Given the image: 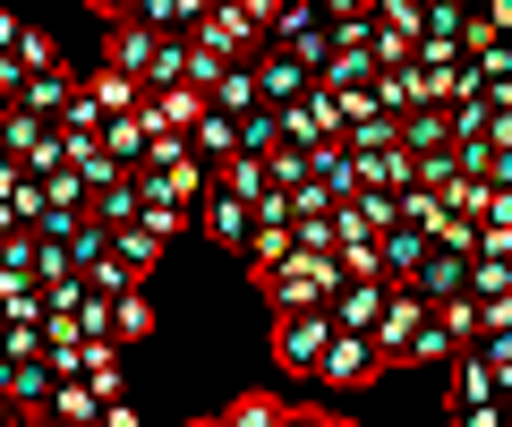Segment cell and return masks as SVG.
<instances>
[{"label":"cell","instance_id":"obj_41","mask_svg":"<svg viewBox=\"0 0 512 427\" xmlns=\"http://www.w3.org/2000/svg\"><path fill=\"white\" fill-rule=\"evenodd\" d=\"M0 427H26V419H18V410H9V419H0Z\"/></svg>","mask_w":512,"mask_h":427},{"label":"cell","instance_id":"obj_13","mask_svg":"<svg viewBox=\"0 0 512 427\" xmlns=\"http://www.w3.org/2000/svg\"><path fill=\"white\" fill-rule=\"evenodd\" d=\"M137 214H146V171H128V180H111L94 197V223L103 231H137Z\"/></svg>","mask_w":512,"mask_h":427},{"label":"cell","instance_id":"obj_8","mask_svg":"<svg viewBox=\"0 0 512 427\" xmlns=\"http://www.w3.org/2000/svg\"><path fill=\"white\" fill-rule=\"evenodd\" d=\"M146 120H154V137H197L205 94H197V86H154V94H146Z\"/></svg>","mask_w":512,"mask_h":427},{"label":"cell","instance_id":"obj_14","mask_svg":"<svg viewBox=\"0 0 512 427\" xmlns=\"http://www.w3.org/2000/svg\"><path fill=\"white\" fill-rule=\"evenodd\" d=\"M77 86H86V103L103 120H128V112H146V86H128L120 69H94V77H77Z\"/></svg>","mask_w":512,"mask_h":427},{"label":"cell","instance_id":"obj_6","mask_svg":"<svg viewBox=\"0 0 512 427\" xmlns=\"http://www.w3.org/2000/svg\"><path fill=\"white\" fill-rule=\"evenodd\" d=\"M316 376H325V385H342V393H359V385H384L393 368L376 359V342H359V334H333V351H325V368H316Z\"/></svg>","mask_w":512,"mask_h":427},{"label":"cell","instance_id":"obj_5","mask_svg":"<svg viewBox=\"0 0 512 427\" xmlns=\"http://www.w3.org/2000/svg\"><path fill=\"white\" fill-rule=\"evenodd\" d=\"M248 69H256V94H265V112H291V103H308V94H316V69H308V60H291L282 43H265Z\"/></svg>","mask_w":512,"mask_h":427},{"label":"cell","instance_id":"obj_17","mask_svg":"<svg viewBox=\"0 0 512 427\" xmlns=\"http://www.w3.org/2000/svg\"><path fill=\"white\" fill-rule=\"evenodd\" d=\"M205 103H214L222 120H248V112H265V94H256V69H248V60H239V69H222Z\"/></svg>","mask_w":512,"mask_h":427},{"label":"cell","instance_id":"obj_11","mask_svg":"<svg viewBox=\"0 0 512 427\" xmlns=\"http://www.w3.org/2000/svg\"><path fill=\"white\" fill-rule=\"evenodd\" d=\"M205 231H214V240L231 248V257H248V248H256V214H248L239 197H222V188L205 197Z\"/></svg>","mask_w":512,"mask_h":427},{"label":"cell","instance_id":"obj_29","mask_svg":"<svg viewBox=\"0 0 512 427\" xmlns=\"http://www.w3.org/2000/svg\"><path fill=\"white\" fill-rule=\"evenodd\" d=\"M470 299H512V257H470Z\"/></svg>","mask_w":512,"mask_h":427},{"label":"cell","instance_id":"obj_40","mask_svg":"<svg viewBox=\"0 0 512 427\" xmlns=\"http://www.w3.org/2000/svg\"><path fill=\"white\" fill-rule=\"evenodd\" d=\"M26 427H60V419H52V410H35V419H26Z\"/></svg>","mask_w":512,"mask_h":427},{"label":"cell","instance_id":"obj_36","mask_svg":"<svg viewBox=\"0 0 512 427\" xmlns=\"http://www.w3.org/2000/svg\"><path fill=\"white\" fill-rule=\"evenodd\" d=\"M478 18H487L495 35H512V0H478Z\"/></svg>","mask_w":512,"mask_h":427},{"label":"cell","instance_id":"obj_12","mask_svg":"<svg viewBox=\"0 0 512 427\" xmlns=\"http://www.w3.org/2000/svg\"><path fill=\"white\" fill-rule=\"evenodd\" d=\"M419 299H427V308H444V299H470V257L436 248V257L419 265Z\"/></svg>","mask_w":512,"mask_h":427},{"label":"cell","instance_id":"obj_2","mask_svg":"<svg viewBox=\"0 0 512 427\" xmlns=\"http://www.w3.org/2000/svg\"><path fill=\"white\" fill-rule=\"evenodd\" d=\"M103 18H111V52H103V69H120L128 86H154V69H163V35H154V26H137L120 0H111Z\"/></svg>","mask_w":512,"mask_h":427},{"label":"cell","instance_id":"obj_34","mask_svg":"<svg viewBox=\"0 0 512 427\" xmlns=\"http://www.w3.org/2000/svg\"><path fill=\"white\" fill-rule=\"evenodd\" d=\"M427 35H444V43H470V9H444V0H427Z\"/></svg>","mask_w":512,"mask_h":427},{"label":"cell","instance_id":"obj_35","mask_svg":"<svg viewBox=\"0 0 512 427\" xmlns=\"http://www.w3.org/2000/svg\"><path fill=\"white\" fill-rule=\"evenodd\" d=\"M444 419H453V427H504V402H495V410H444Z\"/></svg>","mask_w":512,"mask_h":427},{"label":"cell","instance_id":"obj_39","mask_svg":"<svg viewBox=\"0 0 512 427\" xmlns=\"http://www.w3.org/2000/svg\"><path fill=\"white\" fill-rule=\"evenodd\" d=\"M291 427H325V419H316V410H291Z\"/></svg>","mask_w":512,"mask_h":427},{"label":"cell","instance_id":"obj_28","mask_svg":"<svg viewBox=\"0 0 512 427\" xmlns=\"http://www.w3.org/2000/svg\"><path fill=\"white\" fill-rule=\"evenodd\" d=\"M111 257H120V265H128V274L146 282V274H154V265H163V248H154V240H146V231H111Z\"/></svg>","mask_w":512,"mask_h":427},{"label":"cell","instance_id":"obj_23","mask_svg":"<svg viewBox=\"0 0 512 427\" xmlns=\"http://www.w3.org/2000/svg\"><path fill=\"white\" fill-rule=\"evenodd\" d=\"M239 154H248V163H274L282 154V112H248L239 120Z\"/></svg>","mask_w":512,"mask_h":427},{"label":"cell","instance_id":"obj_7","mask_svg":"<svg viewBox=\"0 0 512 427\" xmlns=\"http://www.w3.org/2000/svg\"><path fill=\"white\" fill-rule=\"evenodd\" d=\"M325 316H333V334L376 342V325H384V282H350V291H333V299H325Z\"/></svg>","mask_w":512,"mask_h":427},{"label":"cell","instance_id":"obj_32","mask_svg":"<svg viewBox=\"0 0 512 427\" xmlns=\"http://www.w3.org/2000/svg\"><path fill=\"white\" fill-rule=\"evenodd\" d=\"M94 299V282L86 274H69V282H43V316H77Z\"/></svg>","mask_w":512,"mask_h":427},{"label":"cell","instance_id":"obj_3","mask_svg":"<svg viewBox=\"0 0 512 427\" xmlns=\"http://www.w3.org/2000/svg\"><path fill=\"white\" fill-rule=\"evenodd\" d=\"M325 351H333V316H325V308L274 316V359H282L291 376H316V368H325Z\"/></svg>","mask_w":512,"mask_h":427},{"label":"cell","instance_id":"obj_15","mask_svg":"<svg viewBox=\"0 0 512 427\" xmlns=\"http://www.w3.org/2000/svg\"><path fill=\"white\" fill-rule=\"evenodd\" d=\"M77 103V77L69 69H52V77H26V94H18V112H35L43 129H60V112Z\"/></svg>","mask_w":512,"mask_h":427},{"label":"cell","instance_id":"obj_25","mask_svg":"<svg viewBox=\"0 0 512 427\" xmlns=\"http://www.w3.org/2000/svg\"><path fill=\"white\" fill-rule=\"evenodd\" d=\"M52 419L60 427H103V393H94V385H60L52 393Z\"/></svg>","mask_w":512,"mask_h":427},{"label":"cell","instance_id":"obj_30","mask_svg":"<svg viewBox=\"0 0 512 427\" xmlns=\"http://www.w3.org/2000/svg\"><path fill=\"white\" fill-rule=\"evenodd\" d=\"M402 223L419 231V240H436V231H444V197H436V188H410V197H402Z\"/></svg>","mask_w":512,"mask_h":427},{"label":"cell","instance_id":"obj_27","mask_svg":"<svg viewBox=\"0 0 512 427\" xmlns=\"http://www.w3.org/2000/svg\"><path fill=\"white\" fill-rule=\"evenodd\" d=\"M137 231H146L154 248H171V240H180V231H188V214H180V205H163V197H154V188H146V214H137Z\"/></svg>","mask_w":512,"mask_h":427},{"label":"cell","instance_id":"obj_9","mask_svg":"<svg viewBox=\"0 0 512 427\" xmlns=\"http://www.w3.org/2000/svg\"><path fill=\"white\" fill-rule=\"evenodd\" d=\"M504 402V385H495V368L478 351H461L453 359V385H444V410H495Z\"/></svg>","mask_w":512,"mask_h":427},{"label":"cell","instance_id":"obj_37","mask_svg":"<svg viewBox=\"0 0 512 427\" xmlns=\"http://www.w3.org/2000/svg\"><path fill=\"white\" fill-rule=\"evenodd\" d=\"M487 154H512V112H495V129H487Z\"/></svg>","mask_w":512,"mask_h":427},{"label":"cell","instance_id":"obj_43","mask_svg":"<svg viewBox=\"0 0 512 427\" xmlns=\"http://www.w3.org/2000/svg\"><path fill=\"white\" fill-rule=\"evenodd\" d=\"M325 427H350V419H325Z\"/></svg>","mask_w":512,"mask_h":427},{"label":"cell","instance_id":"obj_33","mask_svg":"<svg viewBox=\"0 0 512 427\" xmlns=\"http://www.w3.org/2000/svg\"><path fill=\"white\" fill-rule=\"evenodd\" d=\"M0 359H43V325H0Z\"/></svg>","mask_w":512,"mask_h":427},{"label":"cell","instance_id":"obj_24","mask_svg":"<svg viewBox=\"0 0 512 427\" xmlns=\"http://www.w3.org/2000/svg\"><path fill=\"white\" fill-rule=\"evenodd\" d=\"M222 427H291V402H274V393H239V402L222 410Z\"/></svg>","mask_w":512,"mask_h":427},{"label":"cell","instance_id":"obj_19","mask_svg":"<svg viewBox=\"0 0 512 427\" xmlns=\"http://www.w3.org/2000/svg\"><path fill=\"white\" fill-rule=\"evenodd\" d=\"M146 146H154V120L146 112H128V120H111V129H103V154L120 171H146Z\"/></svg>","mask_w":512,"mask_h":427},{"label":"cell","instance_id":"obj_26","mask_svg":"<svg viewBox=\"0 0 512 427\" xmlns=\"http://www.w3.org/2000/svg\"><path fill=\"white\" fill-rule=\"evenodd\" d=\"M453 359H461V342H453V334H444L436 316H427V334H419V342H410V368H444V376H453Z\"/></svg>","mask_w":512,"mask_h":427},{"label":"cell","instance_id":"obj_4","mask_svg":"<svg viewBox=\"0 0 512 427\" xmlns=\"http://www.w3.org/2000/svg\"><path fill=\"white\" fill-rule=\"evenodd\" d=\"M274 43L325 77V60H333V18H325V9H299V0H282V9H274Z\"/></svg>","mask_w":512,"mask_h":427},{"label":"cell","instance_id":"obj_18","mask_svg":"<svg viewBox=\"0 0 512 427\" xmlns=\"http://www.w3.org/2000/svg\"><path fill=\"white\" fill-rule=\"evenodd\" d=\"M436 257V240H419L410 223H393L384 231V282H419V265Z\"/></svg>","mask_w":512,"mask_h":427},{"label":"cell","instance_id":"obj_10","mask_svg":"<svg viewBox=\"0 0 512 427\" xmlns=\"http://www.w3.org/2000/svg\"><path fill=\"white\" fill-rule=\"evenodd\" d=\"M342 146L359 154V163H384V154H402V120H393V112H359L342 129Z\"/></svg>","mask_w":512,"mask_h":427},{"label":"cell","instance_id":"obj_21","mask_svg":"<svg viewBox=\"0 0 512 427\" xmlns=\"http://www.w3.org/2000/svg\"><path fill=\"white\" fill-rule=\"evenodd\" d=\"M214 188H222V197H239V205H248V214H256V205L274 197V171H265V163H248V154H239V163H222V171H214Z\"/></svg>","mask_w":512,"mask_h":427},{"label":"cell","instance_id":"obj_42","mask_svg":"<svg viewBox=\"0 0 512 427\" xmlns=\"http://www.w3.org/2000/svg\"><path fill=\"white\" fill-rule=\"evenodd\" d=\"M188 427H222V419H188Z\"/></svg>","mask_w":512,"mask_h":427},{"label":"cell","instance_id":"obj_16","mask_svg":"<svg viewBox=\"0 0 512 427\" xmlns=\"http://www.w3.org/2000/svg\"><path fill=\"white\" fill-rule=\"evenodd\" d=\"M402 154H410V163L453 154V112H410V120H402Z\"/></svg>","mask_w":512,"mask_h":427},{"label":"cell","instance_id":"obj_31","mask_svg":"<svg viewBox=\"0 0 512 427\" xmlns=\"http://www.w3.org/2000/svg\"><path fill=\"white\" fill-rule=\"evenodd\" d=\"M43 137H52V129H43V120H35V112H9V120H0V146L18 154V171H26V154H35V146H43Z\"/></svg>","mask_w":512,"mask_h":427},{"label":"cell","instance_id":"obj_1","mask_svg":"<svg viewBox=\"0 0 512 427\" xmlns=\"http://www.w3.org/2000/svg\"><path fill=\"white\" fill-rule=\"evenodd\" d=\"M427 316H436V308L419 299V282H384V325H376V359H384V368H402V359H410V342L427 334Z\"/></svg>","mask_w":512,"mask_h":427},{"label":"cell","instance_id":"obj_22","mask_svg":"<svg viewBox=\"0 0 512 427\" xmlns=\"http://www.w3.org/2000/svg\"><path fill=\"white\" fill-rule=\"evenodd\" d=\"M146 334H154V299H146V291L111 299V342H120V351H137Z\"/></svg>","mask_w":512,"mask_h":427},{"label":"cell","instance_id":"obj_20","mask_svg":"<svg viewBox=\"0 0 512 427\" xmlns=\"http://www.w3.org/2000/svg\"><path fill=\"white\" fill-rule=\"evenodd\" d=\"M188 146H197V163H205V171L239 163V120H222L214 103H205V120H197V137H188Z\"/></svg>","mask_w":512,"mask_h":427},{"label":"cell","instance_id":"obj_38","mask_svg":"<svg viewBox=\"0 0 512 427\" xmlns=\"http://www.w3.org/2000/svg\"><path fill=\"white\" fill-rule=\"evenodd\" d=\"M103 427H137V410H128V402H111V410H103Z\"/></svg>","mask_w":512,"mask_h":427}]
</instances>
